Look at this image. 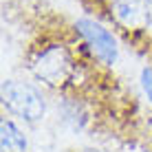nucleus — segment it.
<instances>
[{
  "instance_id": "obj_6",
  "label": "nucleus",
  "mask_w": 152,
  "mask_h": 152,
  "mask_svg": "<svg viewBox=\"0 0 152 152\" xmlns=\"http://www.w3.org/2000/svg\"><path fill=\"white\" fill-rule=\"evenodd\" d=\"M141 88H143L148 102L152 104V69H150V66L141 71Z\"/></svg>"
},
{
  "instance_id": "obj_4",
  "label": "nucleus",
  "mask_w": 152,
  "mask_h": 152,
  "mask_svg": "<svg viewBox=\"0 0 152 152\" xmlns=\"http://www.w3.org/2000/svg\"><path fill=\"white\" fill-rule=\"evenodd\" d=\"M115 15L128 29H143L148 22V0H115Z\"/></svg>"
},
{
  "instance_id": "obj_3",
  "label": "nucleus",
  "mask_w": 152,
  "mask_h": 152,
  "mask_svg": "<svg viewBox=\"0 0 152 152\" xmlns=\"http://www.w3.org/2000/svg\"><path fill=\"white\" fill-rule=\"evenodd\" d=\"M75 29L82 33V38L88 42V46L93 49L99 60L104 64H115L117 62V40L113 38V33L108 29H104L99 22L88 18H80L75 22Z\"/></svg>"
},
{
  "instance_id": "obj_5",
  "label": "nucleus",
  "mask_w": 152,
  "mask_h": 152,
  "mask_svg": "<svg viewBox=\"0 0 152 152\" xmlns=\"http://www.w3.org/2000/svg\"><path fill=\"white\" fill-rule=\"evenodd\" d=\"M0 150L2 152H27V137L15 126V121L4 117L0 124Z\"/></svg>"
},
{
  "instance_id": "obj_1",
  "label": "nucleus",
  "mask_w": 152,
  "mask_h": 152,
  "mask_svg": "<svg viewBox=\"0 0 152 152\" xmlns=\"http://www.w3.org/2000/svg\"><path fill=\"white\" fill-rule=\"evenodd\" d=\"M2 104L9 113L18 115L24 121H40L46 113L44 95L35 86L24 82H4L2 84Z\"/></svg>"
},
{
  "instance_id": "obj_2",
  "label": "nucleus",
  "mask_w": 152,
  "mask_h": 152,
  "mask_svg": "<svg viewBox=\"0 0 152 152\" xmlns=\"http://www.w3.org/2000/svg\"><path fill=\"white\" fill-rule=\"evenodd\" d=\"M73 71V62L71 55L64 46H49L40 53V57L33 64V73L35 77L42 82H46L49 86H60L71 77Z\"/></svg>"
},
{
  "instance_id": "obj_7",
  "label": "nucleus",
  "mask_w": 152,
  "mask_h": 152,
  "mask_svg": "<svg viewBox=\"0 0 152 152\" xmlns=\"http://www.w3.org/2000/svg\"><path fill=\"white\" fill-rule=\"evenodd\" d=\"M84 152H97V150H84Z\"/></svg>"
}]
</instances>
